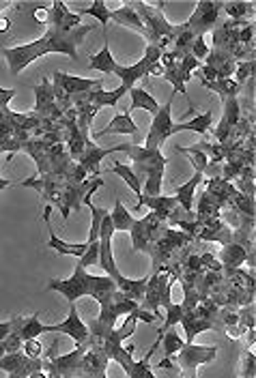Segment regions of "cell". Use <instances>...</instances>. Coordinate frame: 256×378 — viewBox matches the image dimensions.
<instances>
[{"mask_svg":"<svg viewBox=\"0 0 256 378\" xmlns=\"http://www.w3.org/2000/svg\"><path fill=\"white\" fill-rule=\"evenodd\" d=\"M93 28H95L93 24H87V26L73 28V31H61V28L48 26V31L41 39L33 43L15 45V48H5L3 56L9 65L11 75L22 73L33 61H37V58L45 54H65L71 61H78V48L87 39V33H91Z\"/></svg>","mask_w":256,"mask_h":378,"instance_id":"obj_1","label":"cell"},{"mask_svg":"<svg viewBox=\"0 0 256 378\" xmlns=\"http://www.w3.org/2000/svg\"><path fill=\"white\" fill-rule=\"evenodd\" d=\"M48 290L61 293L69 303H76L80 297H91L99 305H106L108 301H112V297L119 293V286L108 275L87 273V269L78 263L73 269V275H69L67 279H52L48 284Z\"/></svg>","mask_w":256,"mask_h":378,"instance_id":"obj_2","label":"cell"},{"mask_svg":"<svg viewBox=\"0 0 256 378\" xmlns=\"http://www.w3.org/2000/svg\"><path fill=\"white\" fill-rule=\"evenodd\" d=\"M131 159V170L140 181L142 194L140 196H162V183H164V170H166V157L162 155V149H145L138 144H129L127 151Z\"/></svg>","mask_w":256,"mask_h":378,"instance_id":"obj_3","label":"cell"},{"mask_svg":"<svg viewBox=\"0 0 256 378\" xmlns=\"http://www.w3.org/2000/svg\"><path fill=\"white\" fill-rule=\"evenodd\" d=\"M142 20L145 24L147 33H149V45H155L159 48L162 52H168L170 45H173L175 37H177V24H170L162 9H164V3H127Z\"/></svg>","mask_w":256,"mask_h":378,"instance_id":"obj_4","label":"cell"},{"mask_svg":"<svg viewBox=\"0 0 256 378\" xmlns=\"http://www.w3.org/2000/svg\"><path fill=\"white\" fill-rule=\"evenodd\" d=\"M104 187V179L101 177H89L87 181L82 183H65L61 198L56 202V209L61 211L63 219H69L71 211H80L84 207V198L91 189H99Z\"/></svg>","mask_w":256,"mask_h":378,"instance_id":"obj_5","label":"cell"},{"mask_svg":"<svg viewBox=\"0 0 256 378\" xmlns=\"http://www.w3.org/2000/svg\"><path fill=\"white\" fill-rule=\"evenodd\" d=\"M168 224L162 221L155 213H147L142 219H134L131 224V230H129V235H131V249L134 252H145L149 254L151 245L155 243V239L159 237V232L166 228Z\"/></svg>","mask_w":256,"mask_h":378,"instance_id":"obj_6","label":"cell"},{"mask_svg":"<svg viewBox=\"0 0 256 378\" xmlns=\"http://www.w3.org/2000/svg\"><path fill=\"white\" fill-rule=\"evenodd\" d=\"M218 346H196V344H183L177 353V363L181 368V378H196V372L201 365L215 361Z\"/></svg>","mask_w":256,"mask_h":378,"instance_id":"obj_7","label":"cell"},{"mask_svg":"<svg viewBox=\"0 0 256 378\" xmlns=\"http://www.w3.org/2000/svg\"><path fill=\"white\" fill-rule=\"evenodd\" d=\"M173 97L175 93L168 97V103L159 106V112L153 116V123L145 140V149H162V144L173 136V125L177 123L173 119Z\"/></svg>","mask_w":256,"mask_h":378,"instance_id":"obj_8","label":"cell"},{"mask_svg":"<svg viewBox=\"0 0 256 378\" xmlns=\"http://www.w3.org/2000/svg\"><path fill=\"white\" fill-rule=\"evenodd\" d=\"M220 13H222V3H209V0H201L196 5L194 13L190 15L187 22H183L196 37H205L211 33L213 28L220 24Z\"/></svg>","mask_w":256,"mask_h":378,"instance_id":"obj_9","label":"cell"},{"mask_svg":"<svg viewBox=\"0 0 256 378\" xmlns=\"http://www.w3.org/2000/svg\"><path fill=\"white\" fill-rule=\"evenodd\" d=\"M87 353V348L76 346L71 353L61 357H48L43 359V372L45 374H59L61 378H80L82 374V357Z\"/></svg>","mask_w":256,"mask_h":378,"instance_id":"obj_10","label":"cell"},{"mask_svg":"<svg viewBox=\"0 0 256 378\" xmlns=\"http://www.w3.org/2000/svg\"><path fill=\"white\" fill-rule=\"evenodd\" d=\"M39 119L43 121H54L61 125V119H63V110L59 108L54 99V93H52V82L48 78L41 80L39 86H35V110H33Z\"/></svg>","mask_w":256,"mask_h":378,"instance_id":"obj_11","label":"cell"},{"mask_svg":"<svg viewBox=\"0 0 256 378\" xmlns=\"http://www.w3.org/2000/svg\"><path fill=\"white\" fill-rule=\"evenodd\" d=\"M50 333L69 335V337L76 342V346H82V348H87V344H89V327H87V323H84L82 318H80V312H78V307H76L73 303L69 305V316L65 318L63 323L50 325Z\"/></svg>","mask_w":256,"mask_h":378,"instance_id":"obj_12","label":"cell"},{"mask_svg":"<svg viewBox=\"0 0 256 378\" xmlns=\"http://www.w3.org/2000/svg\"><path fill=\"white\" fill-rule=\"evenodd\" d=\"M52 84L59 86V89H61L65 95H69V97H76V95H82V93H91V91L104 89V80L78 78V75L63 73V71H56V73L52 75Z\"/></svg>","mask_w":256,"mask_h":378,"instance_id":"obj_13","label":"cell"},{"mask_svg":"<svg viewBox=\"0 0 256 378\" xmlns=\"http://www.w3.org/2000/svg\"><path fill=\"white\" fill-rule=\"evenodd\" d=\"M127 153L129 151V144H121V147H112V149H101L93 140L87 142V147H84V153L80 155L78 163L89 172V177H99V163L104 161V157L112 155V153Z\"/></svg>","mask_w":256,"mask_h":378,"instance_id":"obj_14","label":"cell"},{"mask_svg":"<svg viewBox=\"0 0 256 378\" xmlns=\"http://www.w3.org/2000/svg\"><path fill=\"white\" fill-rule=\"evenodd\" d=\"M222 106H224L222 121H220V125L213 129V138H215V142H218V144L229 142V138H231L233 129H235V127H237V123L241 121V103H239V99H237V97H233V99H224V101H222Z\"/></svg>","mask_w":256,"mask_h":378,"instance_id":"obj_15","label":"cell"},{"mask_svg":"<svg viewBox=\"0 0 256 378\" xmlns=\"http://www.w3.org/2000/svg\"><path fill=\"white\" fill-rule=\"evenodd\" d=\"M0 370H5L9 374H22V376L28 378L33 372L43 370V357L31 359V357H26L22 351H17V353L5 355L3 359H0Z\"/></svg>","mask_w":256,"mask_h":378,"instance_id":"obj_16","label":"cell"},{"mask_svg":"<svg viewBox=\"0 0 256 378\" xmlns=\"http://www.w3.org/2000/svg\"><path fill=\"white\" fill-rule=\"evenodd\" d=\"M108 363L110 359L99 348H87L82 357V374L80 378H108Z\"/></svg>","mask_w":256,"mask_h":378,"instance_id":"obj_17","label":"cell"},{"mask_svg":"<svg viewBox=\"0 0 256 378\" xmlns=\"http://www.w3.org/2000/svg\"><path fill=\"white\" fill-rule=\"evenodd\" d=\"M80 22H82V17H80L76 11H71L65 3H61V0H56V3H52L48 26L61 28V31H73V28L82 26Z\"/></svg>","mask_w":256,"mask_h":378,"instance_id":"obj_18","label":"cell"},{"mask_svg":"<svg viewBox=\"0 0 256 378\" xmlns=\"http://www.w3.org/2000/svg\"><path fill=\"white\" fill-rule=\"evenodd\" d=\"M138 207H147V209H151V213H155L162 221L168 224L170 215H173L175 209L179 207V202H177L175 196H155V198L138 196Z\"/></svg>","mask_w":256,"mask_h":378,"instance_id":"obj_19","label":"cell"},{"mask_svg":"<svg viewBox=\"0 0 256 378\" xmlns=\"http://www.w3.org/2000/svg\"><path fill=\"white\" fill-rule=\"evenodd\" d=\"M218 260H220V265H222L224 269H239V267L248 265L250 271L254 273V258H250L248 252H246L241 245H237V243L224 245L222 252H220V256H218Z\"/></svg>","mask_w":256,"mask_h":378,"instance_id":"obj_20","label":"cell"},{"mask_svg":"<svg viewBox=\"0 0 256 378\" xmlns=\"http://www.w3.org/2000/svg\"><path fill=\"white\" fill-rule=\"evenodd\" d=\"M205 65L215 71L218 80H229L235 73L237 61L231 54H224V52H218V50H209V54L205 58Z\"/></svg>","mask_w":256,"mask_h":378,"instance_id":"obj_21","label":"cell"},{"mask_svg":"<svg viewBox=\"0 0 256 378\" xmlns=\"http://www.w3.org/2000/svg\"><path fill=\"white\" fill-rule=\"evenodd\" d=\"M110 22H117V24H121V26H127V28H131V31L140 33L145 39H149V33H147L145 24H142L140 15H138L127 3H125L121 9H110Z\"/></svg>","mask_w":256,"mask_h":378,"instance_id":"obj_22","label":"cell"},{"mask_svg":"<svg viewBox=\"0 0 256 378\" xmlns=\"http://www.w3.org/2000/svg\"><path fill=\"white\" fill-rule=\"evenodd\" d=\"M110 133H129V136H140V127L131 121V112H119L115 119H112V123L99 131L93 133V138H104V136H110Z\"/></svg>","mask_w":256,"mask_h":378,"instance_id":"obj_23","label":"cell"},{"mask_svg":"<svg viewBox=\"0 0 256 378\" xmlns=\"http://www.w3.org/2000/svg\"><path fill=\"white\" fill-rule=\"evenodd\" d=\"M15 331L22 337V342H28V340H37L41 333H50V325H41L39 323V312H35L33 316H28V318L22 316V323L15 327Z\"/></svg>","mask_w":256,"mask_h":378,"instance_id":"obj_24","label":"cell"},{"mask_svg":"<svg viewBox=\"0 0 256 378\" xmlns=\"http://www.w3.org/2000/svg\"><path fill=\"white\" fill-rule=\"evenodd\" d=\"M203 174L201 172H194V177L187 181V183H183V185H179L177 187V194H175V198H177V202H179V207L183 209V211H194V191H196V187L203 183Z\"/></svg>","mask_w":256,"mask_h":378,"instance_id":"obj_25","label":"cell"},{"mask_svg":"<svg viewBox=\"0 0 256 378\" xmlns=\"http://www.w3.org/2000/svg\"><path fill=\"white\" fill-rule=\"evenodd\" d=\"M211 110H207L205 114H198L194 116L192 121H181V123H175L173 125V136L179 133V131H196L201 136H207V131L211 129Z\"/></svg>","mask_w":256,"mask_h":378,"instance_id":"obj_26","label":"cell"},{"mask_svg":"<svg viewBox=\"0 0 256 378\" xmlns=\"http://www.w3.org/2000/svg\"><path fill=\"white\" fill-rule=\"evenodd\" d=\"M129 97H131V103H129V110H127V112L147 110V112H151L153 116L159 112V103H157L155 97L149 95L145 89H138V86H134V89H129Z\"/></svg>","mask_w":256,"mask_h":378,"instance_id":"obj_27","label":"cell"},{"mask_svg":"<svg viewBox=\"0 0 256 378\" xmlns=\"http://www.w3.org/2000/svg\"><path fill=\"white\" fill-rule=\"evenodd\" d=\"M89 65H91L93 71L115 73V69H117L119 63L115 61V56H112V52H110V48H108V41H104L101 52H97V54H93V56L89 58Z\"/></svg>","mask_w":256,"mask_h":378,"instance_id":"obj_28","label":"cell"},{"mask_svg":"<svg viewBox=\"0 0 256 378\" xmlns=\"http://www.w3.org/2000/svg\"><path fill=\"white\" fill-rule=\"evenodd\" d=\"M203 84L207 86L211 93H218L222 101H224V99L239 97V93H241V89H243V86H239L233 78H229V80H215V82H203Z\"/></svg>","mask_w":256,"mask_h":378,"instance_id":"obj_29","label":"cell"},{"mask_svg":"<svg viewBox=\"0 0 256 378\" xmlns=\"http://www.w3.org/2000/svg\"><path fill=\"white\" fill-rule=\"evenodd\" d=\"M110 219H112V226H115L117 232H129V230H131L134 217H131V213L123 207L121 198L115 200V209L110 211Z\"/></svg>","mask_w":256,"mask_h":378,"instance_id":"obj_30","label":"cell"},{"mask_svg":"<svg viewBox=\"0 0 256 378\" xmlns=\"http://www.w3.org/2000/svg\"><path fill=\"white\" fill-rule=\"evenodd\" d=\"M254 9H256L254 3H243V0H235V3H222V11L229 15V20H252Z\"/></svg>","mask_w":256,"mask_h":378,"instance_id":"obj_31","label":"cell"},{"mask_svg":"<svg viewBox=\"0 0 256 378\" xmlns=\"http://www.w3.org/2000/svg\"><path fill=\"white\" fill-rule=\"evenodd\" d=\"M192 147H194L196 151L205 153V155H207V159H209V163H224V159H226L224 147H222V144H218V142L201 140V142L192 144Z\"/></svg>","mask_w":256,"mask_h":378,"instance_id":"obj_32","label":"cell"},{"mask_svg":"<svg viewBox=\"0 0 256 378\" xmlns=\"http://www.w3.org/2000/svg\"><path fill=\"white\" fill-rule=\"evenodd\" d=\"M112 172H115L117 177H121V179L129 185V189H131L136 196H140V194H142L140 181H138V177H136L134 170H131L129 166H125V163H121V161H115V163H112Z\"/></svg>","mask_w":256,"mask_h":378,"instance_id":"obj_33","label":"cell"},{"mask_svg":"<svg viewBox=\"0 0 256 378\" xmlns=\"http://www.w3.org/2000/svg\"><path fill=\"white\" fill-rule=\"evenodd\" d=\"M226 209H233L246 217H254V198L252 196H243V194H235L231 200H229V205H226Z\"/></svg>","mask_w":256,"mask_h":378,"instance_id":"obj_34","label":"cell"},{"mask_svg":"<svg viewBox=\"0 0 256 378\" xmlns=\"http://www.w3.org/2000/svg\"><path fill=\"white\" fill-rule=\"evenodd\" d=\"M76 13H78L80 17H82V15H93L99 24H104V28H106V26H108V22H110V9L106 7L104 0H95L93 5L82 7V9H78Z\"/></svg>","mask_w":256,"mask_h":378,"instance_id":"obj_35","label":"cell"},{"mask_svg":"<svg viewBox=\"0 0 256 378\" xmlns=\"http://www.w3.org/2000/svg\"><path fill=\"white\" fill-rule=\"evenodd\" d=\"M177 153H183L190 159V163L194 166V172H201L203 174L207 170V166H209L207 155L201 153V151H196L194 147H177Z\"/></svg>","mask_w":256,"mask_h":378,"instance_id":"obj_36","label":"cell"},{"mask_svg":"<svg viewBox=\"0 0 256 378\" xmlns=\"http://www.w3.org/2000/svg\"><path fill=\"white\" fill-rule=\"evenodd\" d=\"M162 340H164V351H166V359H170V355L179 353V351H181V346L185 344V342H183V340L179 337V333H177L175 329L166 331V333L162 335Z\"/></svg>","mask_w":256,"mask_h":378,"instance_id":"obj_37","label":"cell"},{"mask_svg":"<svg viewBox=\"0 0 256 378\" xmlns=\"http://www.w3.org/2000/svg\"><path fill=\"white\" fill-rule=\"evenodd\" d=\"M239 378H256V357L254 351H246L239 365Z\"/></svg>","mask_w":256,"mask_h":378,"instance_id":"obj_38","label":"cell"},{"mask_svg":"<svg viewBox=\"0 0 256 378\" xmlns=\"http://www.w3.org/2000/svg\"><path fill=\"white\" fill-rule=\"evenodd\" d=\"M235 78V82L239 84V86H243L252 75H254V61H243V63H237V67H235V73H233Z\"/></svg>","mask_w":256,"mask_h":378,"instance_id":"obj_39","label":"cell"},{"mask_svg":"<svg viewBox=\"0 0 256 378\" xmlns=\"http://www.w3.org/2000/svg\"><path fill=\"white\" fill-rule=\"evenodd\" d=\"M89 243V241H87ZM78 263L87 269V267H93V265H97L99 263V245H97V241L95 243H89V249H87V254H84L82 258H78Z\"/></svg>","mask_w":256,"mask_h":378,"instance_id":"obj_40","label":"cell"},{"mask_svg":"<svg viewBox=\"0 0 256 378\" xmlns=\"http://www.w3.org/2000/svg\"><path fill=\"white\" fill-rule=\"evenodd\" d=\"M198 258H201V265H203V269H205V271H213V273H222V271H224V267L220 265V260H218V256H215V254H211V252H203Z\"/></svg>","mask_w":256,"mask_h":378,"instance_id":"obj_41","label":"cell"},{"mask_svg":"<svg viewBox=\"0 0 256 378\" xmlns=\"http://www.w3.org/2000/svg\"><path fill=\"white\" fill-rule=\"evenodd\" d=\"M209 54V48H207V39L205 37H196L194 43H192V50H190V56H194L196 61L205 63V58Z\"/></svg>","mask_w":256,"mask_h":378,"instance_id":"obj_42","label":"cell"},{"mask_svg":"<svg viewBox=\"0 0 256 378\" xmlns=\"http://www.w3.org/2000/svg\"><path fill=\"white\" fill-rule=\"evenodd\" d=\"M22 353H24L26 357H31V359H39V357L43 355V344L39 342V337H37V340H28V342H24V346H22Z\"/></svg>","mask_w":256,"mask_h":378,"instance_id":"obj_43","label":"cell"},{"mask_svg":"<svg viewBox=\"0 0 256 378\" xmlns=\"http://www.w3.org/2000/svg\"><path fill=\"white\" fill-rule=\"evenodd\" d=\"M15 95H17V89H3V86H0V108H9Z\"/></svg>","mask_w":256,"mask_h":378,"instance_id":"obj_44","label":"cell"},{"mask_svg":"<svg viewBox=\"0 0 256 378\" xmlns=\"http://www.w3.org/2000/svg\"><path fill=\"white\" fill-rule=\"evenodd\" d=\"M9 28H11V20H9V17H5V15H0V33L9 31Z\"/></svg>","mask_w":256,"mask_h":378,"instance_id":"obj_45","label":"cell"},{"mask_svg":"<svg viewBox=\"0 0 256 378\" xmlns=\"http://www.w3.org/2000/svg\"><path fill=\"white\" fill-rule=\"evenodd\" d=\"M28 378H50L43 370H37V372H33L31 376H28Z\"/></svg>","mask_w":256,"mask_h":378,"instance_id":"obj_46","label":"cell"},{"mask_svg":"<svg viewBox=\"0 0 256 378\" xmlns=\"http://www.w3.org/2000/svg\"><path fill=\"white\" fill-rule=\"evenodd\" d=\"M11 185V181H7V179H3V177H0V191H3V189H7Z\"/></svg>","mask_w":256,"mask_h":378,"instance_id":"obj_47","label":"cell"},{"mask_svg":"<svg viewBox=\"0 0 256 378\" xmlns=\"http://www.w3.org/2000/svg\"><path fill=\"white\" fill-rule=\"evenodd\" d=\"M9 378H26V376H22V374H9Z\"/></svg>","mask_w":256,"mask_h":378,"instance_id":"obj_48","label":"cell"},{"mask_svg":"<svg viewBox=\"0 0 256 378\" xmlns=\"http://www.w3.org/2000/svg\"><path fill=\"white\" fill-rule=\"evenodd\" d=\"M9 7V3H0V11H3V9H7Z\"/></svg>","mask_w":256,"mask_h":378,"instance_id":"obj_49","label":"cell"},{"mask_svg":"<svg viewBox=\"0 0 256 378\" xmlns=\"http://www.w3.org/2000/svg\"><path fill=\"white\" fill-rule=\"evenodd\" d=\"M48 376H50V378H61L59 374H48Z\"/></svg>","mask_w":256,"mask_h":378,"instance_id":"obj_50","label":"cell"}]
</instances>
